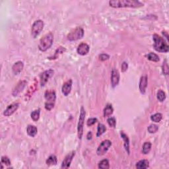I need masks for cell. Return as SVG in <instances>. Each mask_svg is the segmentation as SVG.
Instances as JSON below:
<instances>
[{
	"mask_svg": "<svg viewBox=\"0 0 169 169\" xmlns=\"http://www.w3.org/2000/svg\"><path fill=\"white\" fill-rule=\"evenodd\" d=\"M85 115H86V112H85L84 108L82 107L80 110L79 118V122L77 125V134L78 137L79 139H82L83 135V127H84Z\"/></svg>",
	"mask_w": 169,
	"mask_h": 169,
	"instance_id": "5b68a950",
	"label": "cell"
},
{
	"mask_svg": "<svg viewBox=\"0 0 169 169\" xmlns=\"http://www.w3.org/2000/svg\"><path fill=\"white\" fill-rule=\"evenodd\" d=\"M71 87H72V80L69 79L67 81L65 82L63 85L62 88V93L64 94V96H68L69 93H71Z\"/></svg>",
	"mask_w": 169,
	"mask_h": 169,
	"instance_id": "2e32d148",
	"label": "cell"
},
{
	"mask_svg": "<svg viewBox=\"0 0 169 169\" xmlns=\"http://www.w3.org/2000/svg\"><path fill=\"white\" fill-rule=\"evenodd\" d=\"M163 35H164V36H165V37L166 38V39L168 40V32H166V31H163Z\"/></svg>",
	"mask_w": 169,
	"mask_h": 169,
	"instance_id": "ab89813d",
	"label": "cell"
},
{
	"mask_svg": "<svg viewBox=\"0 0 169 169\" xmlns=\"http://www.w3.org/2000/svg\"><path fill=\"white\" fill-rule=\"evenodd\" d=\"M112 145V142L109 139H106V140L103 141L100 145H99L98 147L96 150V154L98 156H102L104 155L109 151V148L111 147Z\"/></svg>",
	"mask_w": 169,
	"mask_h": 169,
	"instance_id": "52a82bcc",
	"label": "cell"
},
{
	"mask_svg": "<svg viewBox=\"0 0 169 169\" xmlns=\"http://www.w3.org/2000/svg\"><path fill=\"white\" fill-rule=\"evenodd\" d=\"M44 98L46 100V102H55L56 99V95L54 91L53 90H48L45 92Z\"/></svg>",
	"mask_w": 169,
	"mask_h": 169,
	"instance_id": "9a60e30c",
	"label": "cell"
},
{
	"mask_svg": "<svg viewBox=\"0 0 169 169\" xmlns=\"http://www.w3.org/2000/svg\"><path fill=\"white\" fill-rule=\"evenodd\" d=\"M107 131V128L103 124H98L97 128V132H96V137H100V136Z\"/></svg>",
	"mask_w": 169,
	"mask_h": 169,
	"instance_id": "484cf974",
	"label": "cell"
},
{
	"mask_svg": "<svg viewBox=\"0 0 169 169\" xmlns=\"http://www.w3.org/2000/svg\"><path fill=\"white\" fill-rule=\"evenodd\" d=\"M98 58L100 61L104 62V61L109 60L110 56L109 54H101L99 55Z\"/></svg>",
	"mask_w": 169,
	"mask_h": 169,
	"instance_id": "e575fe53",
	"label": "cell"
},
{
	"mask_svg": "<svg viewBox=\"0 0 169 169\" xmlns=\"http://www.w3.org/2000/svg\"><path fill=\"white\" fill-rule=\"evenodd\" d=\"M162 118H163V115L161 113H156L151 116V120L156 123L160 122L161 121Z\"/></svg>",
	"mask_w": 169,
	"mask_h": 169,
	"instance_id": "f1b7e54d",
	"label": "cell"
},
{
	"mask_svg": "<svg viewBox=\"0 0 169 169\" xmlns=\"http://www.w3.org/2000/svg\"><path fill=\"white\" fill-rule=\"evenodd\" d=\"M44 26V22L42 20H37L34 22L32 28H31V35L34 38H37L40 35L42 31L43 30Z\"/></svg>",
	"mask_w": 169,
	"mask_h": 169,
	"instance_id": "8992f818",
	"label": "cell"
},
{
	"mask_svg": "<svg viewBox=\"0 0 169 169\" xmlns=\"http://www.w3.org/2000/svg\"><path fill=\"white\" fill-rule=\"evenodd\" d=\"M159 130V127L157 125L155 124H151L149 127L147 128L148 132L150 133V134H155Z\"/></svg>",
	"mask_w": 169,
	"mask_h": 169,
	"instance_id": "1f68e13d",
	"label": "cell"
},
{
	"mask_svg": "<svg viewBox=\"0 0 169 169\" xmlns=\"http://www.w3.org/2000/svg\"><path fill=\"white\" fill-rule=\"evenodd\" d=\"M54 71L53 69H48L44 71L43 73H42L40 75V81L41 87H44L45 85L46 84V83L48 81L49 79L51 78L54 75Z\"/></svg>",
	"mask_w": 169,
	"mask_h": 169,
	"instance_id": "ba28073f",
	"label": "cell"
},
{
	"mask_svg": "<svg viewBox=\"0 0 169 169\" xmlns=\"http://www.w3.org/2000/svg\"><path fill=\"white\" fill-rule=\"evenodd\" d=\"M90 50V47L89 45L86 43H81L79 45L77 48V52L81 56H85L89 53Z\"/></svg>",
	"mask_w": 169,
	"mask_h": 169,
	"instance_id": "5bb4252c",
	"label": "cell"
},
{
	"mask_svg": "<svg viewBox=\"0 0 169 169\" xmlns=\"http://www.w3.org/2000/svg\"><path fill=\"white\" fill-rule=\"evenodd\" d=\"M84 36V30L81 27H77L71 31L67 36V40L69 41H76L80 40Z\"/></svg>",
	"mask_w": 169,
	"mask_h": 169,
	"instance_id": "277c9868",
	"label": "cell"
},
{
	"mask_svg": "<svg viewBox=\"0 0 169 169\" xmlns=\"http://www.w3.org/2000/svg\"><path fill=\"white\" fill-rule=\"evenodd\" d=\"M66 49L64 47L60 46L57 50H56V52H55V54H54V56H52V57H50V58H48V59H50V60L57 59V58H59V56L61 54H62L63 53H64L65 52H66Z\"/></svg>",
	"mask_w": 169,
	"mask_h": 169,
	"instance_id": "ffe728a7",
	"label": "cell"
},
{
	"mask_svg": "<svg viewBox=\"0 0 169 169\" xmlns=\"http://www.w3.org/2000/svg\"><path fill=\"white\" fill-rule=\"evenodd\" d=\"M120 82V73L116 69H113L111 73V85L112 87L114 88L118 86Z\"/></svg>",
	"mask_w": 169,
	"mask_h": 169,
	"instance_id": "7c38bea8",
	"label": "cell"
},
{
	"mask_svg": "<svg viewBox=\"0 0 169 169\" xmlns=\"http://www.w3.org/2000/svg\"><path fill=\"white\" fill-rule=\"evenodd\" d=\"M98 168L102 169H109L110 168L109 161L107 159H103L100 162H99L98 164Z\"/></svg>",
	"mask_w": 169,
	"mask_h": 169,
	"instance_id": "4316f807",
	"label": "cell"
},
{
	"mask_svg": "<svg viewBox=\"0 0 169 169\" xmlns=\"http://www.w3.org/2000/svg\"><path fill=\"white\" fill-rule=\"evenodd\" d=\"M128 68V63H126V62H124L122 63V64H121V72H126V71H127Z\"/></svg>",
	"mask_w": 169,
	"mask_h": 169,
	"instance_id": "74e56055",
	"label": "cell"
},
{
	"mask_svg": "<svg viewBox=\"0 0 169 169\" xmlns=\"http://www.w3.org/2000/svg\"><path fill=\"white\" fill-rule=\"evenodd\" d=\"M109 3L110 6L114 8H139L143 6V3L136 0H112Z\"/></svg>",
	"mask_w": 169,
	"mask_h": 169,
	"instance_id": "6da1fadb",
	"label": "cell"
},
{
	"mask_svg": "<svg viewBox=\"0 0 169 169\" xmlns=\"http://www.w3.org/2000/svg\"><path fill=\"white\" fill-rule=\"evenodd\" d=\"M151 143L150 142H145L144 143L143 147H142V153L144 155H147L150 152L151 149Z\"/></svg>",
	"mask_w": 169,
	"mask_h": 169,
	"instance_id": "d4e9b609",
	"label": "cell"
},
{
	"mask_svg": "<svg viewBox=\"0 0 169 169\" xmlns=\"http://www.w3.org/2000/svg\"><path fill=\"white\" fill-rule=\"evenodd\" d=\"M40 109L34 110V111L31 112V118H32V120L34 121H37L40 118Z\"/></svg>",
	"mask_w": 169,
	"mask_h": 169,
	"instance_id": "83f0119b",
	"label": "cell"
},
{
	"mask_svg": "<svg viewBox=\"0 0 169 169\" xmlns=\"http://www.w3.org/2000/svg\"><path fill=\"white\" fill-rule=\"evenodd\" d=\"M162 70H163V73L164 75H167L168 74V66L166 60H165L163 62V66H162Z\"/></svg>",
	"mask_w": 169,
	"mask_h": 169,
	"instance_id": "d6a6232c",
	"label": "cell"
},
{
	"mask_svg": "<svg viewBox=\"0 0 169 169\" xmlns=\"http://www.w3.org/2000/svg\"><path fill=\"white\" fill-rule=\"evenodd\" d=\"M75 155V151H71L69 153L67 154L65 159L63 161L62 163V166H61V168H68L71 165V161H73V159L74 158Z\"/></svg>",
	"mask_w": 169,
	"mask_h": 169,
	"instance_id": "9c48e42d",
	"label": "cell"
},
{
	"mask_svg": "<svg viewBox=\"0 0 169 169\" xmlns=\"http://www.w3.org/2000/svg\"><path fill=\"white\" fill-rule=\"evenodd\" d=\"M54 102H46L45 103V109H46V110H48V111H50L52 109H54Z\"/></svg>",
	"mask_w": 169,
	"mask_h": 169,
	"instance_id": "d590c367",
	"label": "cell"
},
{
	"mask_svg": "<svg viewBox=\"0 0 169 169\" xmlns=\"http://www.w3.org/2000/svg\"><path fill=\"white\" fill-rule=\"evenodd\" d=\"M146 58H147V60L151 61V62H159V60H160L159 56L157 54H155L153 52L149 53L148 54L146 55Z\"/></svg>",
	"mask_w": 169,
	"mask_h": 169,
	"instance_id": "cb8c5ba5",
	"label": "cell"
},
{
	"mask_svg": "<svg viewBox=\"0 0 169 169\" xmlns=\"http://www.w3.org/2000/svg\"><path fill=\"white\" fill-rule=\"evenodd\" d=\"M147 84H148L147 77L146 75L142 76L140 79V81H139V91H140V93L142 94H144L145 93L146 89H147Z\"/></svg>",
	"mask_w": 169,
	"mask_h": 169,
	"instance_id": "4fadbf2b",
	"label": "cell"
},
{
	"mask_svg": "<svg viewBox=\"0 0 169 169\" xmlns=\"http://www.w3.org/2000/svg\"><path fill=\"white\" fill-rule=\"evenodd\" d=\"M92 137H93V134H92L91 132H89L87 135V139L88 140H90V139H92Z\"/></svg>",
	"mask_w": 169,
	"mask_h": 169,
	"instance_id": "f35d334b",
	"label": "cell"
},
{
	"mask_svg": "<svg viewBox=\"0 0 169 169\" xmlns=\"http://www.w3.org/2000/svg\"><path fill=\"white\" fill-rule=\"evenodd\" d=\"M19 103H13L11 105H9L7 109L3 112V115L5 116H10L13 114H14L19 109Z\"/></svg>",
	"mask_w": 169,
	"mask_h": 169,
	"instance_id": "8fae6325",
	"label": "cell"
},
{
	"mask_svg": "<svg viewBox=\"0 0 169 169\" xmlns=\"http://www.w3.org/2000/svg\"><path fill=\"white\" fill-rule=\"evenodd\" d=\"M120 136L124 140V148L126 151V152L128 153V155H130V139L128 138L127 135H126L124 132H120Z\"/></svg>",
	"mask_w": 169,
	"mask_h": 169,
	"instance_id": "ac0fdd59",
	"label": "cell"
},
{
	"mask_svg": "<svg viewBox=\"0 0 169 169\" xmlns=\"http://www.w3.org/2000/svg\"><path fill=\"white\" fill-rule=\"evenodd\" d=\"M114 109L113 107H112V105H110V104H108V105L106 106L103 111V114L105 117H109L111 115L113 114Z\"/></svg>",
	"mask_w": 169,
	"mask_h": 169,
	"instance_id": "44dd1931",
	"label": "cell"
},
{
	"mask_svg": "<svg viewBox=\"0 0 169 169\" xmlns=\"http://www.w3.org/2000/svg\"><path fill=\"white\" fill-rule=\"evenodd\" d=\"M26 132H27V134L29 136L32 137H35L38 132L37 128L33 125H29L28 126L27 129H26Z\"/></svg>",
	"mask_w": 169,
	"mask_h": 169,
	"instance_id": "d6986e66",
	"label": "cell"
},
{
	"mask_svg": "<svg viewBox=\"0 0 169 169\" xmlns=\"http://www.w3.org/2000/svg\"><path fill=\"white\" fill-rule=\"evenodd\" d=\"M96 121H97V119L96 118H89L88 119V120L87 121V126H92L93 125H94Z\"/></svg>",
	"mask_w": 169,
	"mask_h": 169,
	"instance_id": "8d00e7d4",
	"label": "cell"
},
{
	"mask_svg": "<svg viewBox=\"0 0 169 169\" xmlns=\"http://www.w3.org/2000/svg\"><path fill=\"white\" fill-rule=\"evenodd\" d=\"M157 98L160 102H163L166 99V94L162 90H159L157 94Z\"/></svg>",
	"mask_w": 169,
	"mask_h": 169,
	"instance_id": "f546056e",
	"label": "cell"
},
{
	"mask_svg": "<svg viewBox=\"0 0 169 169\" xmlns=\"http://www.w3.org/2000/svg\"><path fill=\"white\" fill-rule=\"evenodd\" d=\"M1 163L5 164V165H7V166H10L11 164V161H10V159H9L7 157L3 156V157H1Z\"/></svg>",
	"mask_w": 169,
	"mask_h": 169,
	"instance_id": "836d02e7",
	"label": "cell"
},
{
	"mask_svg": "<svg viewBox=\"0 0 169 169\" xmlns=\"http://www.w3.org/2000/svg\"><path fill=\"white\" fill-rule=\"evenodd\" d=\"M153 40L154 42L153 48L157 52L162 53H167L169 50V46L163 37L157 34L153 35Z\"/></svg>",
	"mask_w": 169,
	"mask_h": 169,
	"instance_id": "7a4b0ae2",
	"label": "cell"
},
{
	"mask_svg": "<svg viewBox=\"0 0 169 169\" xmlns=\"http://www.w3.org/2000/svg\"><path fill=\"white\" fill-rule=\"evenodd\" d=\"M54 42V35L52 33H49L44 35L40 40L38 44V49L41 52H46L51 48Z\"/></svg>",
	"mask_w": 169,
	"mask_h": 169,
	"instance_id": "3957f363",
	"label": "cell"
},
{
	"mask_svg": "<svg viewBox=\"0 0 169 169\" xmlns=\"http://www.w3.org/2000/svg\"><path fill=\"white\" fill-rule=\"evenodd\" d=\"M107 123L109 125L110 127L114 128L116 127V118L114 117H110L107 119Z\"/></svg>",
	"mask_w": 169,
	"mask_h": 169,
	"instance_id": "4dcf8cb0",
	"label": "cell"
},
{
	"mask_svg": "<svg viewBox=\"0 0 169 169\" xmlns=\"http://www.w3.org/2000/svg\"><path fill=\"white\" fill-rule=\"evenodd\" d=\"M26 85V81L24 80L20 81L13 90V92H12L13 96H17L19 95V94L21 93L22 91H23V89H24V87H25Z\"/></svg>",
	"mask_w": 169,
	"mask_h": 169,
	"instance_id": "30bf717a",
	"label": "cell"
},
{
	"mask_svg": "<svg viewBox=\"0 0 169 169\" xmlns=\"http://www.w3.org/2000/svg\"><path fill=\"white\" fill-rule=\"evenodd\" d=\"M58 163L57 157H56V155H52L50 156L48 159H47L46 163L48 166H54L56 165V164Z\"/></svg>",
	"mask_w": 169,
	"mask_h": 169,
	"instance_id": "603a6c76",
	"label": "cell"
},
{
	"mask_svg": "<svg viewBox=\"0 0 169 169\" xmlns=\"http://www.w3.org/2000/svg\"><path fill=\"white\" fill-rule=\"evenodd\" d=\"M149 163L147 160H141L136 163V167L138 169H145L149 167Z\"/></svg>",
	"mask_w": 169,
	"mask_h": 169,
	"instance_id": "7402d4cb",
	"label": "cell"
},
{
	"mask_svg": "<svg viewBox=\"0 0 169 169\" xmlns=\"http://www.w3.org/2000/svg\"><path fill=\"white\" fill-rule=\"evenodd\" d=\"M24 67V64L21 61H18L15 62L12 67V71L15 75H18L21 73Z\"/></svg>",
	"mask_w": 169,
	"mask_h": 169,
	"instance_id": "e0dca14e",
	"label": "cell"
}]
</instances>
